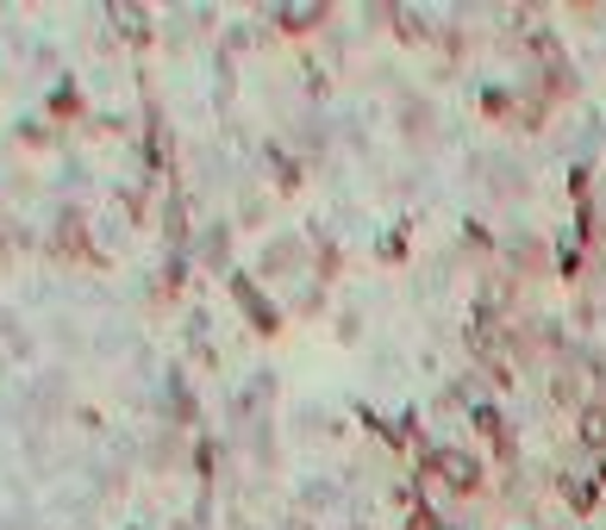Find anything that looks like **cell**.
<instances>
[{"label": "cell", "instance_id": "1", "mask_svg": "<svg viewBox=\"0 0 606 530\" xmlns=\"http://www.w3.org/2000/svg\"><path fill=\"white\" fill-rule=\"evenodd\" d=\"M431 474H438V481H450L456 493H475V481H482V468H475L463 450H431Z\"/></svg>", "mask_w": 606, "mask_h": 530}, {"label": "cell", "instance_id": "2", "mask_svg": "<svg viewBox=\"0 0 606 530\" xmlns=\"http://www.w3.org/2000/svg\"><path fill=\"white\" fill-rule=\"evenodd\" d=\"M407 530H444V525H438L431 511H412V518H407Z\"/></svg>", "mask_w": 606, "mask_h": 530}]
</instances>
